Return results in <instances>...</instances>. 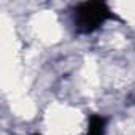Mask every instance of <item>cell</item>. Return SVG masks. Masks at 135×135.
Masks as SVG:
<instances>
[{
	"instance_id": "cell-1",
	"label": "cell",
	"mask_w": 135,
	"mask_h": 135,
	"mask_svg": "<svg viewBox=\"0 0 135 135\" xmlns=\"http://www.w3.org/2000/svg\"><path fill=\"white\" fill-rule=\"evenodd\" d=\"M107 16H108V11H107L105 5L84 3V5L78 7V13H76L75 19H76V26L80 29H83L84 32H91L95 27H99V24L103 22Z\"/></svg>"
}]
</instances>
